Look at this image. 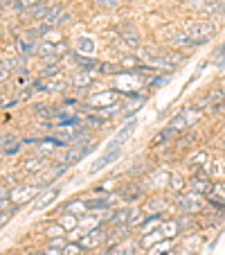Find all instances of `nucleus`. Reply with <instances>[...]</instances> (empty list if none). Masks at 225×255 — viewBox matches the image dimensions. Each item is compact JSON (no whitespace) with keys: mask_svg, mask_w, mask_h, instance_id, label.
Instances as JSON below:
<instances>
[{"mask_svg":"<svg viewBox=\"0 0 225 255\" xmlns=\"http://www.w3.org/2000/svg\"><path fill=\"white\" fill-rule=\"evenodd\" d=\"M7 255H18V253H7Z\"/></svg>","mask_w":225,"mask_h":255,"instance_id":"nucleus-33","label":"nucleus"},{"mask_svg":"<svg viewBox=\"0 0 225 255\" xmlns=\"http://www.w3.org/2000/svg\"><path fill=\"white\" fill-rule=\"evenodd\" d=\"M212 187H214V183H212L210 178L205 176V174H201V176H194V178H191V190L198 192V194H203V196H210Z\"/></svg>","mask_w":225,"mask_h":255,"instance_id":"nucleus-5","label":"nucleus"},{"mask_svg":"<svg viewBox=\"0 0 225 255\" xmlns=\"http://www.w3.org/2000/svg\"><path fill=\"white\" fill-rule=\"evenodd\" d=\"M45 255H63V253H59V249H54V246H52V249L45 251Z\"/></svg>","mask_w":225,"mask_h":255,"instance_id":"nucleus-29","label":"nucleus"},{"mask_svg":"<svg viewBox=\"0 0 225 255\" xmlns=\"http://www.w3.org/2000/svg\"><path fill=\"white\" fill-rule=\"evenodd\" d=\"M72 84L74 86H90V73L88 70H83V73L72 75Z\"/></svg>","mask_w":225,"mask_h":255,"instance_id":"nucleus-13","label":"nucleus"},{"mask_svg":"<svg viewBox=\"0 0 225 255\" xmlns=\"http://www.w3.org/2000/svg\"><path fill=\"white\" fill-rule=\"evenodd\" d=\"M63 224H65V226H74V224H77V219H74V217H72V219H65Z\"/></svg>","mask_w":225,"mask_h":255,"instance_id":"nucleus-30","label":"nucleus"},{"mask_svg":"<svg viewBox=\"0 0 225 255\" xmlns=\"http://www.w3.org/2000/svg\"><path fill=\"white\" fill-rule=\"evenodd\" d=\"M0 181H2V178H0Z\"/></svg>","mask_w":225,"mask_h":255,"instance_id":"nucleus-35","label":"nucleus"},{"mask_svg":"<svg viewBox=\"0 0 225 255\" xmlns=\"http://www.w3.org/2000/svg\"><path fill=\"white\" fill-rule=\"evenodd\" d=\"M43 161H41V158H36V161H27V165H25V170H27V172H36V170H43Z\"/></svg>","mask_w":225,"mask_h":255,"instance_id":"nucleus-21","label":"nucleus"},{"mask_svg":"<svg viewBox=\"0 0 225 255\" xmlns=\"http://www.w3.org/2000/svg\"><path fill=\"white\" fill-rule=\"evenodd\" d=\"M36 52L41 54V57H45V59H48V57H54V54H56V48H54V43H43V45H39V48H36Z\"/></svg>","mask_w":225,"mask_h":255,"instance_id":"nucleus-15","label":"nucleus"},{"mask_svg":"<svg viewBox=\"0 0 225 255\" xmlns=\"http://www.w3.org/2000/svg\"><path fill=\"white\" fill-rule=\"evenodd\" d=\"M0 208H5V199H0Z\"/></svg>","mask_w":225,"mask_h":255,"instance_id":"nucleus-32","label":"nucleus"},{"mask_svg":"<svg viewBox=\"0 0 225 255\" xmlns=\"http://www.w3.org/2000/svg\"><path fill=\"white\" fill-rule=\"evenodd\" d=\"M74 48H77V54H93L95 52V43L90 39H86V36H83V39H79Z\"/></svg>","mask_w":225,"mask_h":255,"instance_id":"nucleus-8","label":"nucleus"},{"mask_svg":"<svg viewBox=\"0 0 225 255\" xmlns=\"http://www.w3.org/2000/svg\"><path fill=\"white\" fill-rule=\"evenodd\" d=\"M102 240H104V233L102 231H93V233H88V235L81 240V246H95V244H99Z\"/></svg>","mask_w":225,"mask_h":255,"instance_id":"nucleus-11","label":"nucleus"},{"mask_svg":"<svg viewBox=\"0 0 225 255\" xmlns=\"http://www.w3.org/2000/svg\"><path fill=\"white\" fill-rule=\"evenodd\" d=\"M178 206H180L185 212H198L203 208V194L191 192V194L180 196V199H178Z\"/></svg>","mask_w":225,"mask_h":255,"instance_id":"nucleus-3","label":"nucleus"},{"mask_svg":"<svg viewBox=\"0 0 225 255\" xmlns=\"http://www.w3.org/2000/svg\"><path fill=\"white\" fill-rule=\"evenodd\" d=\"M115 99V93H106V95H99V97H93V104H106V102H112Z\"/></svg>","mask_w":225,"mask_h":255,"instance_id":"nucleus-22","label":"nucleus"},{"mask_svg":"<svg viewBox=\"0 0 225 255\" xmlns=\"http://www.w3.org/2000/svg\"><path fill=\"white\" fill-rule=\"evenodd\" d=\"M201 120V111H196V108H185V111L178 115L176 120H173L169 127L171 129H176V131H182V129H187V127H191V124H196Z\"/></svg>","mask_w":225,"mask_h":255,"instance_id":"nucleus-2","label":"nucleus"},{"mask_svg":"<svg viewBox=\"0 0 225 255\" xmlns=\"http://www.w3.org/2000/svg\"><path fill=\"white\" fill-rule=\"evenodd\" d=\"M81 253V244H70L63 249V255H79Z\"/></svg>","mask_w":225,"mask_h":255,"instance_id":"nucleus-23","label":"nucleus"},{"mask_svg":"<svg viewBox=\"0 0 225 255\" xmlns=\"http://www.w3.org/2000/svg\"><path fill=\"white\" fill-rule=\"evenodd\" d=\"M128 215H131L128 210H119V212H115V219H112V224L119 226V224H124V221H131V219H128Z\"/></svg>","mask_w":225,"mask_h":255,"instance_id":"nucleus-20","label":"nucleus"},{"mask_svg":"<svg viewBox=\"0 0 225 255\" xmlns=\"http://www.w3.org/2000/svg\"><path fill=\"white\" fill-rule=\"evenodd\" d=\"M214 34H216V27H214L212 23H207V20H201V23L191 25V30H189V36H191V39H194L198 45L205 43V41H210Z\"/></svg>","mask_w":225,"mask_h":255,"instance_id":"nucleus-1","label":"nucleus"},{"mask_svg":"<svg viewBox=\"0 0 225 255\" xmlns=\"http://www.w3.org/2000/svg\"><path fill=\"white\" fill-rule=\"evenodd\" d=\"M171 43H173V48H194V45H198L189 34H178Z\"/></svg>","mask_w":225,"mask_h":255,"instance_id":"nucleus-10","label":"nucleus"},{"mask_svg":"<svg viewBox=\"0 0 225 255\" xmlns=\"http://www.w3.org/2000/svg\"><path fill=\"white\" fill-rule=\"evenodd\" d=\"M169 82V77H158V79H153L151 82V88H156V86H162V84H167Z\"/></svg>","mask_w":225,"mask_h":255,"instance_id":"nucleus-27","label":"nucleus"},{"mask_svg":"<svg viewBox=\"0 0 225 255\" xmlns=\"http://www.w3.org/2000/svg\"><path fill=\"white\" fill-rule=\"evenodd\" d=\"M140 194H142V192H140V187L137 185H128V190L126 187L122 190V196H126V201H133V199H137Z\"/></svg>","mask_w":225,"mask_h":255,"instance_id":"nucleus-18","label":"nucleus"},{"mask_svg":"<svg viewBox=\"0 0 225 255\" xmlns=\"http://www.w3.org/2000/svg\"><path fill=\"white\" fill-rule=\"evenodd\" d=\"M171 187H173V190H182V187H185L182 176H171Z\"/></svg>","mask_w":225,"mask_h":255,"instance_id":"nucleus-24","label":"nucleus"},{"mask_svg":"<svg viewBox=\"0 0 225 255\" xmlns=\"http://www.w3.org/2000/svg\"><path fill=\"white\" fill-rule=\"evenodd\" d=\"M56 194H59V190H50V192H48V194H45V196H43V199H41V201H39V203H36V208H34V210H43V208H45V206H50V203H52V201H54V199H56Z\"/></svg>","mask_w":225,"mask_h":255,"instance_id":"nucleus-14","label":"nucleus"},{"mask_svg":"<svg viewBox=\"0 0 225 255\" xmlns=\"http://www.w3.org/2000/svg\"><path fill=\"white\" fill-rule=\"evenodd\" d=\"M39 118H43V120H45V118H54V113H50L48 108L43 106V108H41V111H39Z\"/></svg>","mask_w":225,"mask_h":255,"instance_id":"nucleus-28","label":"nucleus"},{"mask_svg":"<svg viewBox=\"0 0 225 255\" xmlns=\"http://www.w3.org/2000/svg\"><path fill=\"white\" fill-rule=\"evenodd\" d=\"M93 149V145H72V149H70L68 154H65V165H74L77 161H81L86 154Z\"/></svg>","mask_w":225,"mask_h":255,"instance_id":"nucleus-4","label":"nucleus"},{"mask_svg":"<svg viewBox=\"0 0 225 255\" xmlns=\"http://www.w3.org/2000/svg\"><path fill=\"white\" fill-rule=\"evenodd\" d=\"M133 129H135V122L131 120V122H126V127H124L122 131H119L117 136H115V140H112V143L108 145V149H122V143L133 133Z\"/></svg>","mask_w":225,"mask_h":255,"instance_id":"nucleus-7","label":"nucleus"},{"mask_svg":"<svg viewBox=\"0 0 225 255\" xmlns=\"http://www.w3.org/2000/svg\"><path fill=\"white\" fill-rule=\"evenodd\" d=\"M34 194H36L34 187H23V190L11 192V199H14V201H18V203H23V201H27V199H30V196H34Z\"/></svg>","mask_w":225,"mask_h":255,"instance_id":"nucleus-9","label":"nucleus"},{"mask_svg":"<svg viewBox=\"0 0 225 255\" xmlns=\"http://www.w3.org/2000/svg\"><path fill=\"white\" fill-rule=\"evenodd\" d=\"M178 233V224L176 221H167V224H160V237H173Z\"/></svg>","mask_w":225,"mask_h":255,"instance_id":"nucleus-12","label":"nucleus"},{"mask_svg":"<svg viewBox=\"0 0 225 255\" xmlns=\"http://www.w3.org/2000/svg\"><path fill=\"white\" fill-rule=\"evenodd\" d=\"M119 152H122V149H111V152H106L102 158H99L97 163H95L93 167H90V174H97V172H102L104 167H108L112 161H117V158H119Z\"/></svg>","mask_w":225,"mask_h":255,"instance_id":"nucleus-6","label":"nucleus"},{"mask_svg":"<svg viewBox=\"0 0 225 255\" xmlns=\"http://www.w3.org/2000/svg\"><path fill=\"white\" fill-rule=\"evenodd\" d=\"M99 7H117V0H97Z\"/></svg>","mask_w":225,"mask_h":255,"instance_id":"nucleus-26","label":"nucleus"},{"mask_svg":"<svg viewBox=\"0 0 225 255\" xmlns=\"http://www.w3.org/2000/svg\"><path fill=\"white\" fill-rule=\"evenodd\" d=\"M2 196H7V190H2V187H0V199H2Z\"/></svg>","mask_w":225,"mask_h":255,"instance_id":"nucleus-31","label":"nucleus"},{"mask_svg":"<svg viewBox=\"0 0 225 255\" xmlns=\"http://www.w3.org/2000/svg\"><path fill=\"white\" fill-rule=\"evenodd\" d=\"M61 14V7L56 5V7H52V9H48V14L43 16V20H45V25H54L56 23V16Z\"/></svg>","mask_w":225,"mask_h":255,"instance_id":"nucleus-16","label":"nucleus"},{"mask_svg":"<svg viewBox=\"0 0 225 255\" xmlns=\"http://www.w3.org/2000/svg\"><path fill=\"white\" fill-rule=\"evenodd\" d=\"M124 41H126L128 45H133V48H137L140 45V39H137V34L135 32H124V36H122Z\"/></svg>","mask_w":225,"mask_h":255,"instance_id":"nucleus-19","label":"nucleus"},{"mask_svg":"<svg viewBox=\"0 0 225 255\" xmlns=\"http://www.w3.org/2000/svg\"><path fill=\"white\" fill-rule=\"evenodd\" d=\"M173 133H176V129H171V127H169V129H165V131H162V133H158V136H156V138H153V145H160V143H167V140H169V138H171V136H173Z\"/></svg>","mask_w":225,"mask_h":255,"instance_id":"nucleus-17","label":"nucleus"},{"mask_svg":"<svg viewBox=\"0 0 225 255\" xmlns=\"http://www.w3.org/2000/svg\"><path fill=\"white\" fill-rule=\"evenodd\" d=\"M36 0H16V5L20 7V9H27V7H32Z\"/></svg>","mask_w":225,"mask_h":255,"instance_id":"nucleus-25","label":"nucleus"},{"mask_svg":"<svg viewBox=\"0 0 225 255\" xmlns=\"http://www.w3.org/2000/svg\"><path fill=\"white\" fill-rule=\"evenodd\" d=\"M0 39H2V30H0Z\"/></svg>","mask_w":225,"mask_h":255,"instance_id":"nucleus-34","label":"nucleus"}]
</instances>
